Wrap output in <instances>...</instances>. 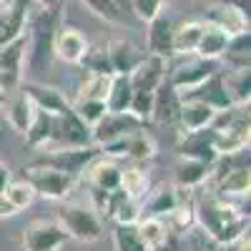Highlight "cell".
<instances>
[{"mask_svg":"<svg viewBox=\"0 0 251 251\" xmlns=\"http://www.w3.org/2000/svg\"><path fill=\"white\" fill-rule=\"evenodd\" d=\"M196 219L206 228V234L216 244H224V246L236 244L249 231V216H244L231 201L221 199L219 194L199 201Z\"/></svg>","mask_w":251,"mask_h":251,"instance_id":"obj_1","label":"cell"},{"mask_svg":"<svg viewBox=\"0 0 251 251\" xmlns=\"http://www.w3.org/2000/svg\"><path fill=\"white\" fill-rule=\"evenodd\" d=\"M58 33V10L55 8H40L33 15H28L25 25V53H23V66L30 75H38L50 68L53 43Z\"/></svg>","mask_w":251,"mask_h":251,"instance_id":"obj_2","label":"cell"},{"mask_svg":"<svg viewBox=\"0 0 251 251\" xmlns=\"http://www.w3.org/2000/svg\"><path fill=\"white\" fill-rule=\"evenodd\" d=\"M166 78V58L161 55H143V60L128 73L131 80V113H136L138 118H151V108H153V93L158 88V83Z\"/></svg>","mask_w":251,"mask_h":251,"instance_id":"obj_3","label":"cell"},{"mask_svg":"<svg viewBox=\"0 0 251 251\" xmlns=\"http://www.w3.org/2000/svg\"><path fill=\"white\" fill-rule=\"evenodd\" d=\"M58 224L68 231V239H78V241H98L103 234V224L98 219V214L88 206H78V203H68L58 211Z\"/></svg>","mask_w":251,"mask_h":251,"instance_id":"obj_4","label":"cell"},{"mask_svg":"<svg viewBox=\"0 0 251 251\" xmlns=\"http://www.w3.org/2000/svg\"><path fill=\"white\" fill-rule=\"evenodd\" d=\"M25 181L33 186V191L46 196V199H66L71 194V188L75 183V178L66 171H58L53 166H43V163H33L25 169Z\"/></svg>","mask_w":251,"mask_h":251,"instance_id":"obj_5","label":"cell"},{"mask_svg":"<svg viewBox=\"0 0 251 251\" xmlns=\"http://www.w3.org/2000/svg\"><path fill=\"white\" fill-rule=\"evenodd\" d=\"M221 68H224L221 60H216V58H201L196 53H188L186 60H181L166 78L176 88V93H181V91H188V88L199 86V83H203L208 75L219 73Z\"/></svg>","mask_w":251,"mask_h":251,"instance_id":"obj_6","label":"cell"},{"mask_svg":"<svg viewBox=\"0 0 251 251\" xmlns=\"http://www.w3.org/2000/svg\"><path fill=\"white\" fill-rule=\"evenodd\" d=\"M143 126H146V121L138 118V116L131 113V111H123V113L108 111V113L91 128V138H93V146H103V143H108V141L131 136V133L141 131Z\"/></svg>","mask_w":251,"mask_h":251,"instance_id":"obj_7","label":"cell"},{"mask_svg":"<svg viewBox=\"0 0 251 251\" xmlns=\"http://www.w3.org/2000/svg\"><path fill=\"white\" fill-rule=\"evenodd\" d=\"M68 241V231L58 221L38 219L25 226L23 231V246L25 251H58Z\"/></svg>","mask_w":251,"mask_h":251,"instance_id":"obj_8","label":"cell"},{"mask_svg":"<svg viewBox=\"0 0 251 251\" xmlns=\"http://www.w3.org/2000/svg\"><path fill=\"white\" fill-rule=\"evenodd\" d=\"M53 138L60 143V149H83V146H93L91 126L83 123L71 106H66L55 116Z\"/></svg>","mask_w":251,"mask_h":251,"instance_id":"obj_9","label":"cell"},{"mask_svg":"<svg viewBox=\"0 0 251 251\" xmlns=\"http://www.w3.org/2000/svg\"><path fill=\"white\" fill-rule=\"evenodd\" d=\"M30 0H0V48L25 33Z\"/></svg>","mask_w":251,"mask_h":251,"instance_id":"obj_10","label":"cell"},{"mask_svg":"<svg viewBox=\"0 0 251 251\" xmlns=\"http://www.w3.org/2000/svg\"><path fill=\"white\" fill-rule=\"evenodd\" d=\"M23 53H25V33L0 48V88L5 93L13 91L23 78Z\"/></svg>","mask_w":251,"mask_h":251,"instance_id":"obj_11","label":"cell"},{"mask_svg":"<svg viewBox=\"0 0 251 251\" xmlns=\"http://www.w3.org/2000/svg\"><path fill=\"white\" fill-rule=\"evenodd\" d=\"M98 156V146H83V149H58L48 156H40L35 163H43V166H53L58 171H66L73 178L83 174V169L88 166V161Z\"/></svg>","mask_w":251,"mask_h":251,"instance_id":"obj_12","label":"cell"},{"mask_svg":"<svg viewBox=\"0 0 251 251\" xmlns=\"http://www.w3.org/2000/svg\"><path fill=\"white\" fill-rule=\"evenodd\" d=\"M178 153L186 158H196V161L214 166L219 161V153L214 149V128L206 126V128H199V131H183V138L178 143Z\"/></svg>","mask_w":251,"mask_h":251,"instance_id":"obj_13","label":"cell"},{"mask_svg":"<svg viewBox=\"0 0 251 251\" xmlns=\"http://www.w3.org/2000/svg\"><path fill=\"white\" fill-rule=\"evenodd\" d=\"M178 98H196V100H203V103H208V106H214L216 111L234 106L231 98H228V93H226V86H224V68H221L219 73H214V75H208L203 83H199V86L188 88V91H181Z\"/></svg>","mask_w":251,"mask_h":251,"instance_id":"obj_14","label":"cell"},{"mask_svg":"<svg viewBox=\"0 0 251 251\" xmlns=\"http://www.w3.org/2000/svg\"><path fill=\"white\" fill-rule=\"evenodd\" d=\"M88 183L93 186V191H116L121 188V169L111 161V158H100V156H93L88 161V166L83 169Z\"/></svg>","mask_w":251,"mask_h":251,"instance_id":"obj_15","label":"cell"},{"mask_svg":"<svg viewBox=\"0 0 251 251\" xmlns=\"http://www.w3.org/2000/svg\"><path fill=\"white\" fill-rule=\"evenodd\" d=\"M174 28L176 23L163 10L149 20V50L153 55H161V58L174 55Z\"/></svg>","mask_w":251,"mask_h":251,"instance_id":"obj_16","label":"cell"},{"mask_svg":"<svg viewBox=\"0 0 251 251\" xmlns=\"http://www.w3.org/2000/svg\"><path fill=\"white\" fill-rule=\"evenodd\" d=\"M86 50H88V40L78 28H63V30L55 33V43H53L55 58L78 66L83 60V55H86Z\"/></svg>","mask_w":251,"mask_h":251,"instance_id":"obj_17","label":"cell"},{"mask_svg":"<svg viewBox=\"0 0 251 251\" xmlns=\"http://www.w3.org/2000/svg\"><path fill=\"white\" fill-rule=\"evenodd\" d=\"M178 108H181V98H178L176 88L169 83V78H163L153 93L151 118L158 123H178Z\"/></svg>","mask_w":251,"mask_h":251,"instance_id":"obj_18","label":"cell"},{"mask_svg":"<svg viewBox=\"0 0 251 251\" xmlns=\"http://www.w3.org/2000/svg\"><path fill=\"white\" fill-rule=\"evenodd\" d=\"M216 116V108L208 106L203 100L196 98H181V108H178V123H181V131H199L211 126Z\"/></svg>","mask_w":251,"mask_h":251,"instance_id":"obj_19","label":"cell"},{"mask_svg":"<svg viewBox=\"0 0 251 251\" xmlns=\"http://www.w3.org/2000/svg\"><path fill=\"white\" fill-rule=\"evenodd\" d=\"M106 48H108V58H111L113 73H121V75H128L143 60V53L138 50L136 43H131V40H121L118 38V40H111Z\"/></svg>","mask_w":251,"mask_h":251,"instance_id":"obj_20","label":"cell"},{"mask_svg":"<svg viewBox=\"0 0 251 251\" xmlns=\"http://www.w3.org/2000/svg\"><path fill=\"white\" fill-rule=\"evenodd\" d=\"M228 38H231L228 30H224L221 25L208 23V20H206L203 30H201V38H199V46H196V55L221 60L224 53H226V46H228Z\"/></svg>","mask_w":251,"mask_h":251,"instance_id":"obj_21","label":"cell"},{"mask_svg":"<svg viewBox=\"0 0 251 251\" xmlns=\"http://www.w3.org/2000/svg\"><path fill=\"white\" fill-rule=\"evenodd\" d=\"M53 131H55V116L43 108H33L30 123L23 131L30 149H38V146H46L48 141H53Z\"/></svg>","mask_w":251,"mask_h":251,"instance_id":"obj_22","label":"cell"},{"mask_svg":"<svg viewBox=\"0 0 251 251\" xmlns=\"http://www.w3.org/2000/svg\"><path fill=\"white\" fill-rule=\"evenodd\" d=\"M23 93L30 98V103L35 108H43V111H48L53 116H58L63 108L68 106V100L60 96V91H55L50 86H40V83H25Z\"/></svg>","mask_w":251,"mask_h":251,"instance_id":"obj_23","label":"cell"},{"mask_svg":"<svg viewBox=\"0 0 251 251\" xmlns=\"http://www.w3.org/2000/svg\"><path fill=\"white\" fill-rule=\"evenodd\" d=\"M131 98H133V91H131L128 75L113 73L111 75V86H108V96H106V108L113 111V113L131 111Z\"/></svg>","mask_w":251,"mask_h":251,"instance_id":"obj_24","label":"cell"},{"mask_svg":"<svg viewBox=\"0 0 251 251\" xmlns=\"http://www.w3.org/2000/svg\"><path fill=\"white\" fill-rule=\"evenodd\" d=\"M201 30H203V20H186V23L176 25L174 28V55L196 53Z\"/></svg>","mask_w":251,"mask_h":251,"instance_id":"obj_25","label":"cell"},{"mask_svg":"<svg viewBox=\"0 0 251 251\" xmlns=\"http://www.w3.org/2000/svg\"><path fill=\"white\" fill-rule=\"evenodd\" d=\"M178 206V196L174 188H158L149 196V201L143 203L141 216H151V219H166L174 214V208Z\"/></svg>","mask_w":251,"mask_h":251,"instance_id":"obj_26","label":"cell"},{"mask_svg":"<svg viewBox=\"0 0 251 251\" xmlns=\"http://www.w3.org/2000/svg\"><path fill=\"white\" fill-rule=\"evenodd\" d=\"M224 86L226 93L231 98V103H249L251 98V73L249 68H234V71H224Z\"/></svg>","mask_w":251,"mask_h":251,"instance_id":"obj_27","label":"cell"},{"mask_svg":"<svg viewBox=\"0 0 251 251\" xmlns=\"http://www.w3.org/2000/svg\"><path fill=\"white\" fill-rule=\"evenodd\" d=\"M208 176H211V163H203V161H196V158H186L178 166V171H176V183L186 186V188H194V186H201Z\"/></svg>","mask_w":251,"mask_h":251,"instance_id":"obj_28","label":"cell"},{"mask_svg":"<svg viewBox=\"0 0 251 251\" xmlns=\"http://www.w3.org/2000/svg\"><path fill=\"white\" fill-rule=\"evenodd\" d=\"M3 103H8V121H10V126L15 131H25L28 123H30V116H33V108H35L30 103V98L20 91L18 96L5 98Z\"/></svg>","mask_w":251,"mask_h":251,"instance_id":"obj_29","label":"cell"},{"mask_svg":"<svg viewBox=\"0 0 251 251\" xmlns=\"http://www.w3.org/2000/svg\"><path fill=\"white\" fill-rule=\"evenodd\" d=\"M136 226H138V234H141V239H143V244H146V249H149V251L158 249L161 244H166V239H169V228H166L163 219L141 216L136 221Z\"/></svg>","mask_w":251,"mask_h":251,"instance_id":"obj_30","label":"cell"},{"mask_svg":"<svg viewBox=\"0 0 251 251\" xmlns=\"http://www.w3.org/2000/svg\"><path fill=\"white\" fill-rule=\"evenodd\" d=\"M249 46H251V35H249V30L231 33L224 58H226V60H231L236 68H249Z\"/></svg>","mask_w":251,"mask_h":251,"instance_id":"obj_31","label":"cell"},{"mask_svg":"<svg viewBox=\"0 0 251 251\" xmlns=\"http://www.w3.org/2000/svg\"><path fill=\"white\" fill-rule=\"evenodd\" d=\"M113 241H116V251H149L136 224H116Z\"/></svg>","mask_w":251,"mask_h":251,"instance_id":"obj_32","label":"cell"},{"mask_svg":"<svg viewBox=\"0 0 251 251\" xmlns=\"http://www.w3.org/2000/svg\"><path fill=\"white\" fill-rule=\"evenodd\" d=\"M78 66H83L86 71L96 73V75H113V68H111V58H108V48L106 46H96L86 50V55H83V60L78 63Z\"/></svg>","mask_w":251,"mask_h":251,"instance_id":"obj_33","label":"cell"},{"mask_svg":"<svg viewBox=\"0 0 251 251\" xmlns=\"http://www.w3.org/2000/svg\"><path fill=\"white\" fill-rule=\"evenodd\" d=\"M121 191L131 199H141L149 194V176H146L141 169H128L121 171Z\"/></svg>","mask_w":251,"mask_h":251,"instance_id":"obj_34","label":"cell"},{"mask_svg":"<svg viewBox=\"0 0 251 251\" xmlns=\"http://www.w3.org/2000/svg\"><path fill=\"white\" fill-rule=\"evenodd\" d=\"M3 196L18 208V214L23 211V208H28L30 203H33V199H35V191H33V186L23 178V181H10L8 186H5V191H3Z\"/></svg>","mask_w":251,"mask_h":251,"instance_id":"obj_35","label":"cell"},{"mask_svg":"<svg viewBox=\"0 0 251 251\" xmlns=\"http://www.w3.org/2000/svg\"><path fill=\"white\" fill-rule=\"evenodd\" d=\"M126 156L133 158V161H149V158H153V156H156V146H153V141H151L149 136H146V133L136 131V133H131V136H128Z\"/></svg>","mask_w":251,"mask_h":251,"instance_id":"obj_36","label":"cell"},{"mask_svg":"<svg viewBox=\"0 0 251 251\" xmlns=\"http://www.w3.org/2000/svg\"><path fill=\"white\" fill-rule=\"evenodd\" d=\"M108 86H111V75H96V73H91V78L80 86V93H78L75 100H106Z\"/></svg>","mask_w":251,"mask_h":251,"instance_id":"obj_37","label":"cell"},{"mask_svg":"<svg viewBox=\"0 0 251 251\" xmlns=\"http://www.w3.org/2000/svg\"><path fill=\"white\" fill-rule=\"evenodd\" d=\"M75 113H78V118L83 121V123H88L91 128L93 126L108 113V108H106V100H75L73 106H71Z\"/></svg>","mask_w":251,"mask_h":251,"instance_id":"obj_38","label":"cell"},{"mask_svg":"<svg viewBox=\"0 0 251 251\" xmlns=\"http://www.w3.org/2000/svg\"><path fill=\"white\" fill-rule=\"evenodd\" d=\"M93 15L103 18V20H111V23H118L121 20V8H118V0H80Z\"/></svg>","mask_w":251,"mask_h":251,"instance_id":"obj_39","label":"cell"},{"mask_svg":"<svg viewBox=\"0 0 251 251\" xmlns=\"http://www.w3.org/2000/svg\"><path fill=\"white\" fill-rule=\"evenodd\" d=\"M131 5H133V13L141 18V20H149L163 10V0H131Z\"/></svg>","mask_w":251,"mask_h":251,"instance_id":"obj_40","label":"cell"},{"mask_svg":"<svg viewBox=\"0 0 251 251\" xmlns=\"http://www.w3.org/2000/svg\"><path fill=\"white\" fill-rule=\"evenodd\" d=\"M216 3H221V5H226V8L236 10L241 18H246V20H249V8H251V0H216Z\"/></svg>","mask_w":251,"mask_h":251,"instance_id":"obj_41","label":"cell"},{"mask_svg":"<svg viewBox=\"0 0 251 251\" xmlns=\"http://www.w3.org/2000/svg\"><path fill=\"white\" fill-rule=\"evenodd\" d=\"M18 214V208L3 196V194H0V219H10V216H15Z\"/></svg>","mask_w":251,"mask_h":251,"instance_id":"obj_42","label":"cell"},{"mask_svg":"<svg viewBox=\"0 0 251 251\" xmlns=\"http://www.w3.org/2000/svg\"><path fill=\"white\" fill-rule=\"evenodd\" d=\"M8 183H10V169H8L3 161H0V194L5 191V186H8Z\"/></svg>","mask_w":251,"mask_h":251,"instance_id":"obj_43","label":"cell"},{"mask_svg":"<svg viewBox=\"0 0 251 251\" xmlns=\"http://www.w3.org/2000/svg\"><path fill=\"white\" fill-rule=\"evenodd\" d=\"M38 3L43 5V8H55V5L60 3V0H38Z\"/></svg>","mask_w":251,"mask_h":251,"instance_id":"obj_44","label":"cell"},{"mask_svg":"<svg viewBox=\"0 0 251 251\" xmlns=\"http://www.w3.org/2000/svg\"><path fill=\"white\" fill-rule=\"evenodd\" d=\"M5 98H8V93H5V91H3V88H0V103H3V100H5Z\"/></svg>","mask_w":251,"mask_h":251,"instance_id":"obj_45","label":"cell"}]
</instances>
